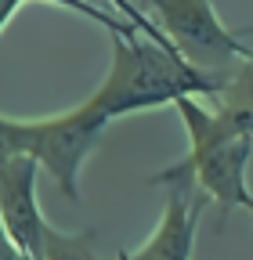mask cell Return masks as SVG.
Returning a JSON list of instances; mask_svg holds the SVG:
<instances>
[{
  "label": "cell",
  "instance_id": "obj_1",
  "mask_svg": "<svg viewBox=\"0 0 253 260\" xmlns=\"http://www.w3.org/2000/svg\"><path fill=\"white\" fill-rule=\"evenodd\" d=\"M225 76L196 69L177 51L148 40L145 32H131V37L112 32V69L105 83L90 94V102L109 119H116V116H131L155 105H174L184 94L217 98Z\"/></svg>",
  "mask_w": 253,
  "mask_h": 260
},
{
  "label": "cell",
  "instance_id": "obj_2",
  "mask_svg": "<svg viewBox=\"0 0 253 260\" xmlns=\"http://www.w3.org/2000/svg\"><path fill=\"white\" fill-rule=\"evenodd\" d=\"M174 109L184 119L188 130V155L163 174H155L152 184H192L206 199L217 203V228H225L235 206H246L249 188H246V162L253 152V134L232 126L217 112L203 109L199 98L184 94L174 102Z\"/></svg>",
  "mask_w": 253,
  "mask_h": 260
},
{
  "label": "cell",
  "instance_id": "obj_3",
  "mask_svg": "<svg viewBox=\"0 0 253 260\" xmlns=\"http://www.w3.org/2000/svg\"><path fill=\"white\" fill-rule=\"evenodd\" d=\"M109 116L87 98L73 112H61L51 119H4L0 116V138L15 145L18 152H29L40 167L58 181L66 199H80V167L94 141L102 138Z\"/></svg>",
  "mask_w": 253,
  "mask_h": 260
},
{
  "label": "cell",
  "instance_id": "obj_4",
  "mask_svg": "<svg viewBox=\"0 0 253 260\" xmlns=\"http://www.w3.org/2000/svg\"><path fill=\"white\" fill-rule=\"evenodd\" d=\"M141 4L155 15V25L163 29L170 47L203 73L225 76L232 73L228 65L235 58H253V47L239 44V37L220 25L210 0H141Z\"/></svg>",
  "mask_w": 253,
  "mask_h": 260
},
{
  "label": "cell",
  "instance_id": "obj_5",
  "mask_svg": "<svg viewBox=\"0 0 253 260\" xmlns=\"http://www.w3.org/2000/svg\"><path fill=\"white\" fill-rule=\"evenodd\" d=\"M37 170L40 162L18 152L0 138V220H4L11 242L29 256L44 260V213L37 203Z\"/></svg>",
  "mask_w": 253,
  "mask_h": 260
},
{
  "label": "cell",
  "instance_id": "obj_6",
  "mask_svg": "<svg viewBox=\"0 0 253 260\" xmlns=\"http://www.w3.org/2000/svg\"><path fill=\"white\" fill-rule=\"evenodd\" d=\"M203 206H206V195L199 188L181 184V181L170 184L160 228L152 232V239L138 253H126V260H192L196 228H199Z\"/></svg>",
  "mask_w": 253,
  "mask_h": 260
},
{
  "label": "cell",
  "instance_id": "obj_7",
  "mask_svg": "<svg viewBox=\"0 0 253 260\" xmlns=\"http://www.w3.org/2000/svg\"><path fill=\"white\" fill-rule=\"evenodd\" d=\"M213 102H217L213 112L220 119H228L232 126L253 134V58H246L239 69H232L225 76V83H220Z\"/></svg>",
  "mask_w": 253,
  "mask_h": 260
},
{
  "label": "cell",
  "instance_id": "obj_8",
  "mask_svg": "<svg viewBox=\"0 0 253 260\" xmlns=\"http://www.w3.org/2000/svg\"><path fill=\"white\" fill-rule=\"evenodd\" d=\"M44 260H98L94 256V232H58V228H44ZM116 260H126V249H119Z\"/></svg>",
  "mask_w": 253,
  "mask_h": 260
},
{
  "label": "cell",
  "instance_id": "obj_9",
  "mask_svg": "<svg viewBox=\"0 0 253 260\" xmlns=\"http://www.w3.org/2000/svg\"><path fill=\"white\" fill-rule=\"evenodd\" d=\"M18 4H22V0H0V29L8 25V18L15 15V8H18ZM54 4H66V8H73V11H80V15L94 18V22H102L109 32H119V37H131V32H138L131 22H123V18H112L109 11L94 8V4H87V0H54Z\"/></svg>",
  "mask_w": 253,
  "mask_h": 260
},
{
  "label": "cell",
  "instance_id": "obj_10",
  "mask_svg": "<svg viewBox=\"0 0 253 260\" xmlns=\"http://www.w3.org/2000/svg\"><path fill=\"white\" fill-rule=\"evenodd\" d=\"M0 260H29L15 242H11V235H8V228H4V220H0Z\"/></svg>",
  "mask_w": 253,
  "mask_h": 260
},
{
  "label": "cell",
  "instance_id": "obj_11",
  "mask_svg": "<svg viewBox=\"0 0 253 260\" xmlns=\"http://www.w3.org/2000/svg\"><path fill=\"white\" fill-rule=\"evenodd\" d=\"M246 210H249V213H253V195H249V199H246Z\"/></svg>",
  "mask_w": 253,
  "mask_h": 260
}]
</instances>
